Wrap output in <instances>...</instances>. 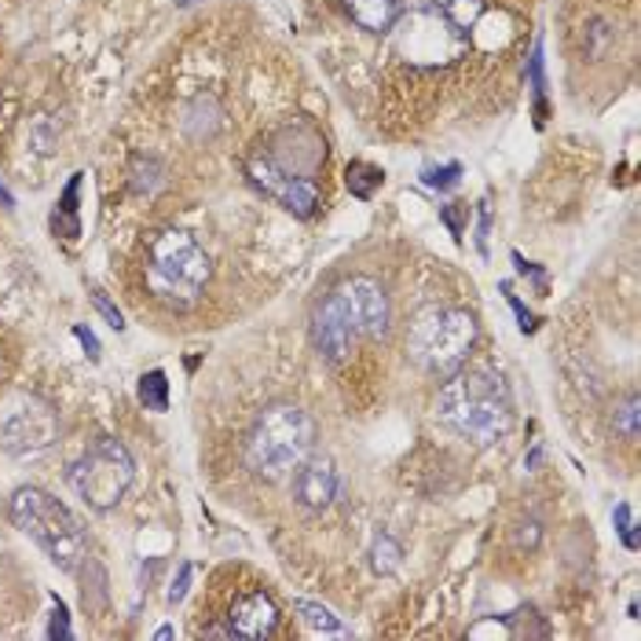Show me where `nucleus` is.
<instances>
[{
	"label": "nucleus",
	"mask_w": 641,
	"mask_h": 641,
	"mask_svg": "<svg viewBox=\"0 0 641 641\" xmlns=\"http://www.w3.org/2000/svg\"><path fill=\"white\" fill-rule=\"evenodd\" d=\"M436 414H440V422L451 425L458 436H465V440L495 444L498 436H506L513 425L510 389H506L498 374H484V371L455 374L440 389Z\"/></svg>",
	"instance_id": "obj_1"
},
{
	"label": "nucleus",
	"mask_w": 641,
	"mask_h": 641,
	"mask_svg": "<svg viewBox=\"0 0 641 641\" xmlns=\"http://www.w3.org/2000/svg\"><path fill=\"white\" fill-rule=\"evenodd\" d=\"M144 282L166 309H191L209 282V257L188 231H155L144 253Z\"/></svg>",
	"instance_id": "obj_2"
},
{
	"label": "nucleus",
	"mask_w": 641,
	"mask_h": 641,
	"mask_svg": "<svg viewBox=\"0 0 641 641\" xmlns=\"http://www.w3.org/2000/svg\"><path fill=\"white\" fill-rule=\"evenodd\" d=\"M8 517L23 535H29L34 543L52 557L56 568L63 572H74L81 568L88 554V535L74 513L66 510L59 498H52L40 487H19L8 503Z\"/></svg>",
	"instance_id": "obj_3"
},
{
	"label": "nucleus",
	"mask_w": 641,
	"mask_h": 641,
	"mask_svg": "<svg viewBox=\"0 0 641 641\" xmlns=\"http://www.w3.org/2000/svg\"><path fill=\"white\" fill-rule=\"evenodd\" d=\"M315 447V422L309 411L293 403H275L261 414L246 440V462L253 473L282 481L293 473Z\"/></svg>",
	"instance_id": "obj_4"
},
{
	"label": "nucleus",
	"mask_w": 641,
	"mask_h": 641,
	"mask_svg": "<svg viewBox=\"0 0 641 641\" xmlns=\"http://www.w3.org/2000/svg\"><path fill=\"white\" fill-rule=\"evenodd\" d=\"M396 56L411 66H444L451 59H462L470 48V29L458 26L444 0H422L403 19L392 23Z\"/></svg>",
	"instance_id": "obj_5"
},
{
	"label": "nucleus",
	"mask_w": 641,
	"mask_h": 641,
	"mask_svg": "<svg viewBox=\"0 0 641 641\" xmlns=\"http://www.w3.org/2000/svg\"><path fill=\"white\" fill-rule=\"evenodd\" d=\"M476 341V323L470 312L462 309H433L422 312L407 330V352L422 371L433 374H451L455 366L470 355Z\"/></svg>",
	"instance_id": "obj_6"
},
{
	"label": "nucleus",
	"mask_w": 641,
	"mask_h": 641,
	"mask_svg": "<svg viewBox=\"0 0 641 641\" xmlns=\"http://www.w3.org/2000/svg\"><path fill=\"white\" fill-rule=\"evenodd\" d=\"M132 476H136V462H132L129 447L114 440V436H99L85 455L70 470V487L77 498L92 510H114L125 498Z\"/></svg>",
	"instance_id": "obj_7"
},
{
	"label": "nucleus",
	"mask_w": 641,
	"mask_h": 641,
	"mask_svg": "<svg viewBox=\"0 0 641 641\" xmlns=\"http://www.w3.org/2000/svg\"><path fill=\"white\" fill-rule=\"evenodd\" d=\"M59 436V419L52 403L37 392H12L0 403V447L8 455H37L52 447Z\"/></svg>",
	"instance_id": "obj_8"
},
{
	"label": "nucleus",
	"mask_w": 641,
	"mask_h": 641,
	"mask_svg": "<svg viewBox=\"0 0 641 641\" xmlns=\"http://www.w3.org/2000/svg\"><path fill=\"white\" fill-rule=\"evenodd\" d=\"M250 180L261 195L279 202L282 209L293 213V217H301V220L315 217V209H319V188H315L309 177H293V172L279 169L271 158H253Z\"/></svg>",
	"instance_id": "obj_9"
},
{
	"label": "nucleus",
	"mask_w": 641,
	"mask_h": 641,
	"mask_svg": "<svg viewBox=\"0 0 641 641\" xmlns=\"http://www.w3.org/2000/svg\"><path fill=\"white\" fill-rule=\"evenodd\" d=\"M330 298L338 301V309L355 327V334L382 338V334L389 330V298H385V290L374 279H363V275L344 279Z\"/></svg>",
	"instance_id": "obj_10"
},
{
	"label": "nucleus",
	"mask_w": 641,
	"mask_h": 641,
	"mask_svg": "<svg viewBox=\"0 0 641 641\" xmlns=\"http://www.w3.org/2000/svg\"><path fill=\"white\" fill-rule=\"evenodd\" d=\"M355 327L349 319H344V312L338 309V301L327 298L315 309L312 315V341H315V349L323 352V360L327 363H344V360H352V352H355Z\"/></svg>",
	"instance_id": "obj_11"
},
{
	"label": "nucleus",
	"mask_w": 641,
	"mask_h": 641,
	"mask_svg": "<svg viewBox=\"0 0 641 641\" xmlns=\"http://www.w3.org/2000/svg\"><path fill=\"white\" fill-rule=\"evenodd\" d=\"M275 627H279V608H275V602L264 590H246L242 597H235V605H231V613H228L231 638L261 641L275 634Z\"/></svg>",
	"instance_id": "obj_12"
},
{
	"label": "nucleus",
	"mask_w": 641,
	"mask_h": 641,
	"mask_svg": "<svg viewBox=\"0 0 641 641\" xmlns=\"http://www.w3.org/2000/svg\"><path fill=\"white\" fill-rule=\"evenodd\" d=\"M338 495V470L330 458H304L293 476V498L309 513H323Z\"/></svg>",
	"instance_id": "obj_13"
},
{
	"label": "nucleus",
	"mask_w": 641,
	"mask_h": 641,
	"mask_svg": "<svg viewBox=\"0 0 641 641\" xmlns=\"http://www.w3.org/2000/svg\"><path fill=\"white\" fill-rule=\"evenodd\" d=\"M352 23L366 34H389L400 19V0H344Z\"/></svg>",
	"instance_id": "obj_14"
},
{
	"label": "nucleus",
	"mask_w": 641,
	"mask_h": 641,
	"mask_svg": "<svg viewBox=\"0 0 641 641\" xmlns=\"http://www.w3.org/2000/svg\"><path fill=\"white\" fill-rule=\"evenodd\" d=\"M344 180H349V191L355 198H374V191L382 188V169H374V166H366V161H352L349 169H344Z\"/></svg>",
	"instance_id": "obj_15"
},
{
	"label": "nucleus",
	"mask_w": 641,
	"mask_h": 641,
	"mask_svg": "<svg viewBox=\"0 0 641 641\" xmlns=\"http://www.w3.org/2000/svg\"><path fill=\"white\" fill-rule=\"evenodd\" d=\"M140 403L147 407V411H166L169 407V378L166 371H150L140 378Z\"/></svg>",
	"instance_id": "obj_16"
},
{
	"label": "nucleus",
	"mask_w": 641,
	"mask_h": 641,
	"mask_svg": "<svg viewBox=\"0 0 641 641\" xmlns=\"http://www.w3.org/2000/svg\"><path fill=\"white\" fill-rule=\"evenodd\" d=\"M293 608L301 613V619L309 624L315 634H344V627H341V619L330 613V608H323V605H312V602H293Z\"/></svg>",
	"instance_id": "obj_17"
},
{
	"label": "nucleus",
	"mask_w": 641,
	"mask_h": 641,
	"mask_svg": "<svg viewBox=\"0 0 641 641\" xmlns=\"http://www.w3.org/2000/svg\"><path fill=\"white\" fill-rule=\"evenodd\" d=\"M400 557H403V549L389 535H382L378 543H374V549H371V565H374V572H378V576L396 572V568H400Z\"/></svg>",
	"instance_id": "obj_18"
},
{
	"label": "nucleus",
	"mask_w": 641,
	"mask_h": 641,
	"mask_svg": "<svg viewBox=\"0 0 641 641\" xmlns=\"http://www.w3.org/2000/svg\"><path fill=\"white\" fill-rule=\"evenodd\" d=\"M638 419H641V411H638V396L630 392L627 400L616 407V414H613V425H616V433L624 436V440H630V444L638 440Z\"/></svg>",
	"instance_id": "obj_19"
},
{
	"label": "nucleus",
	"mask_w": 641,
	"mask_h": 641,
	"mask_svg": "<svg viewBox=\"0 0 641 641\" xmlns=\"http://www.w3.org/2000/svg\"><path fill=\"white\" fill-rule=\"evenodd\" d=\"M458 177H462V166H458V161H451V166H430V169L422 172V183H425V188L447 191V188H455Z\"/></svg>",
	"instance_id": "obj_20"
},
{
	"label": "nucleus",
	"mask_w": 641,
	"mask_h": 641,
	"mask_svg": "<svg viewBox=\"0 0 641 641\" xmlns=\"http://www.w3.org/2000/svg\"><path fill=\"white\" fill-rule=\"evenodd\" d=\"M77 191H81V177H74V180H70V188H66V195H63V206H59V213H63V231H66V239H77V217H74V213H77Z\"/></svg>",
	"instance_id": "obj_21"
},
{
	"label": "nucleus",
	"mask_w": 641,
	"mask_h": 641,
	"mask_svg": "<svg viewBox=\"0 0 641 641\" xmlns=\"http://www.w3.org/2000/svg\"><path fill=\"white\" fill-rule=\"evenodd\" d=\"M613 521H616L619 539H624V546L627 549H638V524H634V517H630V506H616Z\"/></svg>",
	"instance_id": "obj_22"
},
{
	"label": "nucleus",
	"mask_w": 641,
	"mask_h": 641,
	"mask_svg": "<svg viewBox=\"0 0 641 641\" xmlns=\"http://www.w3.org/2000/svg\"><path fill=\"white\" fill-rule=\"evenodd\" d=\"M92 304H96V309L107 315V323H110V327H114V330H121V327H125V323H121V312H118L114 304H110V301H107L99 290H92Z\"/></svg>",
	"instance_id": "obj_23"
},
{
	"label": "nucleus",
	"mask_w": 641,
	"mask_h": 641,
	"mask_svg": "<svg viewBox=\"0 0 641 641\" xmlns=\"http://www.w3.org/2000/svg\"><path fill=\"white\" fill-rule=\"evenodd\" d=\"M462 206H458V202H455V206H444L440 209V217H444V223H447V228H451V235L455 239H462V228H465V223H462Z\"/></svg>",
	"instance_id": "obj_24"
},
{
	"label": "nucleus",
	"mask_w": 641,
	"mask_h": 641,
	"mask_svg": "<svg viewBox=\"0 0 641 641\" xmlns=\"http://www.w3.org/2000/svg\"><path fill=\"white\" fill-rule=\"evenodd\" d=\"M188 583H191V565H180V579L169 590V605H180L183 602V594H188Z\"/></svg>",
	"instance_id": "obj_25"
},
{
	"label": "nucleus",
	"mask_w": 641,
	"mask_h": 641,
	"mask_svg": "<svg viewBox=\"0 0 641 641\" xmlns=\"http://www.w3.org/2000/svg\"><path fill=\"white\" fill-rule=\"evenodd\" d=\"M48 638H70V624H66V608L56 605V616H52V627H48Z\"/></svg>",
	"instance_id": "obj_26"
},
{
	"label": "nucleus",
	"mask_w": 641,
	"mask_h": 641,
	"mask_svg": "<svg viewBox=\"0 0 641 641\" xmlns=\"http://www.w3.org/2000/svg\"><path fill=\"white\" fill-rule=\"evenodd\" d=\"M74 334H77V341L85 344L88 360H99V341H96V334H92L88 327H74Z\"/></svg>",
	"instance_id": "obj_27"
},
{
	"label": "nucleus",
	"mask_w": 641,
	"mask_h": 641,
	"mask_svg": "<svg viewBox=\"0 0 641 641\" xmlns=\"http://www.w3.org/2000/svg\"><path fill=\"white\" fill-rule=\"evenodd\" d=\"M0 202H4V206H8V209H12V206H15V198H12V195H8V191H4V188H0Z\"/></svg>",
	"instance_id": "obj_28"
},
{
	"label": "nucleus",
	"mask_w": 641,
	"mask_h": 641,
	"mask_svg": "<svg viewBox=\"0 0 641 641\" xmlns=\"http://www.w3.org/2000/svg\"><path fill=\"white\" fill-rule=\"evenodd\" d=\"M180 4H195V0H180Z\"/></svg>",
	"instance_id": "obj_29"
}]
</instances>
